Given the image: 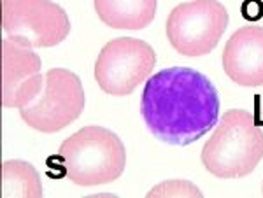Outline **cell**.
<instances>
[{"mask_svg":"<svg viewBox=\"0 0 263 198\" xmlns=\"http://www.w3.org/2000/svg\"><path fill=\"white\" fill-rule=\"evenodd\" d=\"M141 114L160 142L190 146L218 125L219 95L211 79L198 70L171 67L146 81Z\"/></svg>","mask_w":263,"mask_h":198,"instance_id":"obj_1","label":"cell"},{"mask_svg":"<svg viewBox=\"0 0 263 198\" xmlns=\"http://www.w3.org/2000/svg\"><path fill=\"white\" fill-rule=\"evenodd\" d=\"M202 163L219 179L246 177L263 158V132L253 114L230 109L214 126V133L202 147Z\"/></svg>","mask_w":263,"mask_h":198,"instance_id":"obj_2","label":"cell"},{"mask_svg":"<svg viewBox=\"0 0 263 198\" xmlns=\"http://www.w3.org/2000/svg\"><path fill=\"white\" fill-rule=\"evenodd\" d=\"M63 174L78 186H100L125 170L126 149L121 138L102 126H84L62 142L58 151Z\"/></svg>","mask_w":263,"mask_h":198,"instance_id":"obj_3","label":"cell"},{"mask_svg":"<svg viewBox=\"0 0 263 198\" xmlns=\"http://www.w3.org/2000/svg\"><path fill=\"white\" fill-rule=\"evenodd\" d=\"M2 32L27 48H54L70 33V21L51 0H2Z\"/></svg>","mask_w":263,"mask_h":198,"instance_id":"obj_4","label":"cell"},{"mask_svg":"<svg viewBox=\"0 0 263 198\" xmlns=\"http://www.w3.org/2000/svg\"><path fill=\"white\" fill-rule=\"evenodd\" d=\"M228 12L218 0H193L176 6L167 19V39L179 54L203 56L221 41Z\"/></svg>","mask_w":263,"mask_h":198,"instance_id":"obj_5","label":"cell"},{"mask_svg":"<svg viewBox=\"0 0 263 198\" xmlns=\"http://www.w3.org/2000/svg\"><path fill=\"white\" fill-rule=\"evenodd\" d=\"M84 90L72 70L51 69L44 75V88L33 102L20 109V117L42 133H57L81 116Z\"/></svg>","mask_w":263,"mask_h":198,"instance_id":"obj_6","label":"cell"},{"mask_svg":"<svg viewBox=\"0 0 263 198\" xmlns=\"http://www.w3.org/2000/svg\"><path fill=\"white\" fill-rule=\"evenodd\" d=\"M155 65L151 44L134 37H118L100 49L93 74L104 93L125 96L149 79Z\"/></svg>","mask_w":263,"mask_h":198,"instance_id":"obj_7","label":"cell"},{"mask_svg":"<svg viewBox=\"0 0 263 198\" xmlns=\"http://www.w3.org/2000/svg\"><path fill=\"white\" fill-rule=\"evenodd\" d=\"M42 62L32 48L2 39V105L21 109L37 98L44 88Z\"/></svg>","mask_w":263,"mask_h":198,"instance_id":"obj_8","label":"cell"},{"mask_svg":"<svg viewBox=\"0 0 263 198\" xmlns=\"http://www.w3.org/2000/svg\"><path fill=\"white\" fill-rule=\"evenodd\" d=\"M224 74L242 88L263 84V27L244 25L232 33L223 49Z\"/></svg>","mask_w":263,"mask_h":198,"instance_id":"obj_9","label":"cell"},{"mask_svg":"<svg viewBox=\"0 0 263 198\" xmlns=\"http://www.w3.org/2000/svg\"><path fill=\"white\" fill-rule=\"evenodd\" d=\"M93 7L114 30H142L156 16V0H93Z\"/></svg>","mask_w":263,"mask_h":198,"instance_id":"obj_10","label":"cell"},{"mask_svg":"<svg viewBox=\"0 0 263 198\" xmlns=\"http://www.w3.org/2000/svg\"><path fill=\"white\" fill-rule=\"evenodd\" d=\"M39 172L28 162L9 160L2 163V198H41Z\"/></svg>","mask_w":263,"mask_h":198,"instance_id":"obj_11","label":"cell"},{"mask_svg":"<svg viewBox=\"0 0 263 198\" xmlns=\"http://www.w3.org/2000/svg\"><path fill=\"white\" fill-rule=\"evenodd\" d=\"M151 196H202V191L188 181H165L147 193Z\"/></svg>","mask_w":263,"mask_h":198,"instance_id":"obj_12","label":"cell"},{"mask_svg":"<svg viewBox=\"0 0 263 198\" xmlns=\"http://www.w3.org/2000/svg\"><path fill=\"white\" fill-rule=\"evenodd\" d=\"M260 123L263 125V107H261V114H260Z\"/></svg>","mask_w":263,"mask_h":198,"instance_id":"obj_13","label":"cell"},{"mask_svg":"<svg viewBox=\"0 0 263 198\" xmlns=\"http://www.w3.org/2000/svg\"><path fill=\"white\" fill-rule=\"evenodd\" d=\"M261 193H263V184H261Z\"/></svg>","mask_w":263,"mask_h":198,"instance_id":"obj_14","label":"cell"}]
</instances>
